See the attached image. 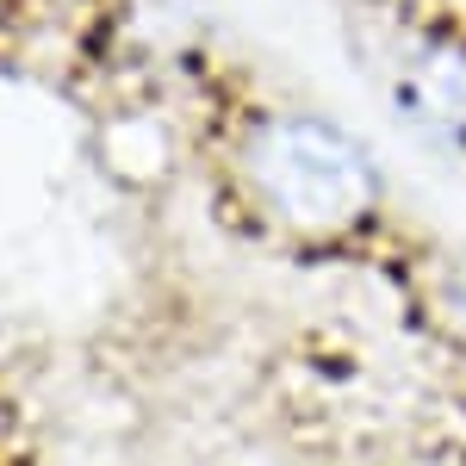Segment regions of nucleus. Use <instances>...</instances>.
I'll return each mask as SVG.
<instances>
[{"label": "nucleus", "instance_id": "obj_1", "mask_svg": "<svg viewBox=\"0 0 466 466\" xmlns=\"http://www.w3.org/2000/svg\"><path fill=\"white\" fill-rule=\"evenodd\" d=\"M237 187L261 224L292 243H349L386 212V168L342 118L318 106H261L237 131Z\"/></svg>", "mask_w": 466, "mask_h": 466}, {"label": "nucleus", "instance_id": "obj_2", "mask_svg": "<svg viewBox=\"0 0 466 466\" xmlns=\"http://www.w3.org/2000/svg\"><path fill=\"white\" fill-rule=\"evenodd\" d=\"M398 106L435 137L466 144V32H430L398 69Z\"/></svg>", "mask_w": 466, "mask_h": 466}]
</instances>
